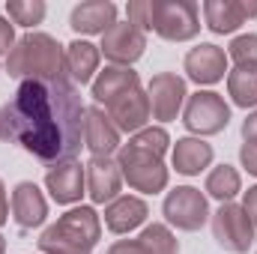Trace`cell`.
I'll return each mask as SVG.
<instances>
[{
  "label": "cell",
  "mask_w": 257,
  "mask_h": 254,
  "mask_svg": "<svg viewBox=\"0 0 257 254\" xmlns=\"http://www.w3.org/2000/svg\"><path fill=\"white\" fill-rule=\"evenodd\" d=\"M87 105L78 87L60 78L21 81L15 96L0 105V141H9L45 165L69 162L84 147Z\"/></svg>",
  "instance_id": "obj_1"
},
{
  "label": "cell",
  "mask_w": 257,
  "mask_h": 254,
  "mask_svg": "<svg viewBox=\"0 0 257 254\" xmlns=\"http://www.w3.org/2000/svg\"><path fill=\"white\" fill-rule=\"evenodd\" d=\"M6 75L18 81H42L66 75V45L48 33H24L6 54Z\"/></svg>",
  "instance_id": "obj_2"
},
{
  "label": "cell",
  "mask_w": 257,
  "mask_h": 254,
  "mask_svg": "<svg viewBox=\"0 0 257 254\" xmlns=\"http://www.w3.org/2000/svg\"><path fill=\"white\" fill-rule=\"evenodd\" d=\"M102 236V218L93 206H75L63 212L36 239L42 254H93Z\"/></svg>",
  "instance_id": "obj_3"
},
{
  "label": "cell",
  "mask_w": 257,
  "mask_h": 254,
  "mask_svg": "<svg viewBox=\"0 0 257 254\" xmlns=\"http://www.w3.org/2000/svg\"><path fill=\"white\" fill-rule=\"evenodd\" d=\"M117 165H120V174L128 186L141 194H159V191L168 189V168L162 162V156H153L135 144H123L117 150Z\"/></svg>",
  "instance_id": "obj_4"
},
{
  "label": "cell",
  "mask_w": 257,
  "mask_h": 254,
  "mask_svg": "<svg viewBox=\"0 0 257 254\" xmlns=\"http://www.w3.org/2000/svg\"><path fill=\"white\" fill-rule=\"evenodd\" d=\"M153 33L165 42H192L200 33V9L192 0H153Z\"/></svg>",
  "instance_id": "obj_5"
},
{
  "label": "cell",
  "mask_w": 257,
  "mask_h": 254,
  "mask_svg": "<svg viewBox=\"0 0 257 254\" xmlns=\"http://www.w3.org/2000/svg\"><path fill=\"white\" fill-rule=\"evenodd\" d=\"M230 123V105L215 90H197L186 99L183 108V126L197 138H209L224 132Z\"/></svg>",
  "instance_id": "obj_6"
},
{
  "label": "cell",
  "mask_w": 257,
  "mask_h": 254,
  "mask_svg": "<svg viewBox=\"0 0 257 254\" xmlns=\"http://www.w3.org/2000/svg\"><path fill=\"white\" fill-rule=\"evenodd\" d=\"M212 224V236L215 242L230 254H245L254 245V221L248 218V212L242 209V203H221L215 209V215H209Z\"/></svg>",
  "instance_id": "obj_7"
},
{
  "label": "cell",
  "mask_w": 257,
  "mask_h": 254,
  "mask_svg": "<svg viewBox=\"0 0 257 254\" xmlns=\"http://www.w3.org/2000/svg\"><path fill=\"white\" fill-rule=\"evenodd\" d=\"M162 215L177 230L194 233V230H200L209 221V200H206L203 191L194 189V186H177L174 191L165 194Z\"/></svg>",
  "instance_id": "obj_8"
},
{
  "label": "cell",
  "mask_w": 257,
  "mask_h": 254,
  "mask_svg": "<svg viewBox=\"0 0 257 254\" xmlns=\"http://www.w3.org/2000/svg\"><path fill=\"white\" fill-rule=\"evenodd\" d=\"M147 96H150V111L153 120L159 123H171L183 114L189 90H186V78H180L177 72H159L150 78L147 84Z\"/></svg>",
  "instance_id": "obj_9"
},
{
  "label": "cell",
  "mask_w": 257,
  "mask_h": 254,
  "mask_svg": "<svg viewBox=\"0 0 257 254\" xmlns=\"http://www.w3.org/2000/svg\"><path fill=\"white\" fill-rule=\"evenodd\" d=\"M99 51L105 54V60L111 66H128L132 69V63H138L147 51V33L128 21H117L111 30L102 33Z\"/></svg>",
  "instance_id": "obj_10"
},
{
  "label": "cell",
  "mask_w": 257,
  "mask_h": 254,
  "mask_svg": "<svg viewBox=\"0 0 257 254\" xmlns=\"http://www.w3.org/2000/svg\"><path fill=\"white\" fill-rule=\"evenodd\" d=\"M84 177H87V194L93 203H111L120 197L123 189V174L114 156H90V162L84 165Z\"/></svg>",
  "instance_id": "obj_11"
},
{
  "label": "cell",
  "mask_w": 257,
  "mask_h": 254,
  "mask_svg": "<svg viewBox=\"0 0 257 254\" xmlns=\"http://www.w3.org/2000/svg\"><path fill=\"white\" fill-rule=\"evenodd\" d=\"M186 75L192 78L194 84L200 87H209V84H218L224 75H227V51L212 45V42H200L197 48H192L183 60Z\"/></svg>",
  "instance_id": "obj_12"
},
{
  "label": "cell",
  "mask_w": 257,
  "mask_h": 254,
  "mask_svg": "<svg viewBox=\"0 0 257 254\" xmlns=\"http://www.w3.org/2000/svg\"><path fill=\"white\" fill-rule=\"evenodd\" d=\"M45 189L51 191V197L60 206H72L84 197L87 189V177H84V165L69 159V162H57L45 171Z\"/></svg>",
  "instance_id": "obj_13"
},
{
  "label": "cell",
  "mask_w": 257,
  "mask_h": 254,
  "mask_svg": "<svg viewBox=\"0 0 257 254\" xmlns=\"http://www.w3.org/2000/svg\"><path fill=\"white\" fill-rule=\"evenodd\" d=\"M257 15V3H245V0H206L203 3V18L206 27L215 36H227L236 33L248 18Z\"/></svg>",
  "instance_id": "obj_14"
},
{
  "label": "cell",
  "mask_w": 257,
  "mask_h": 254,
  "mask_svg": "<svg viewBox=\"0 0 257 254\" xmlns=\"http://www.w3.org/2000/svg\"><path fill=\"white\" fill-rule=\"evenodd\" d=\"M108 117L111 123L120 129V135H138L141 129H147V123L153 120V111H150V96L147 90H128L126 96H120L117 102L108 105Z\"/></svg>",
  "instance_id": "obj_15"
},
{
  "label": "cell",
  "mask_w": 257,
  "mask_h": 254,
  "mask_svg": "<svg viewBox=\"0 0 257 254\" xmlns=\"http://www.w3.org/2000/svg\"><path fill=\"white\" fill-rule=\"evenodd\" d=\"M9 209H12L15 224L24 227V230H33V227L45 224V218H48V200H45V194L39 191V186L30 183V180L18 183V186L12 189V203H9Z\"/></svg>",
  "instance_id": "obj_16"
},
{
  "label": "cell",
  "mask_w": 257,
  "mask_h": 254,
  "mask_svg": "<svg viewBox=\"0 0 257 254\" xmlns=\"http://www.w3.org/2000/svg\"><path fill=\"white\" fill-rule=\"evenodd\" d=\"M84 147L90 150V156H114L123 144H120V129L111 123L108 111H102L99 105L87 108V126H84Z\"/></svg>",
  "instance_id": "obj_17"
},
{
  "label": "cell",
  "mask_w": 257,
  "mask_h": 254,
  "mask_svg": "<svg viewBox=\"0 0 257 254\" xmlns=\"http://www.w3.org/2000/svg\"><path fill=\"white\" fill-rule=\"evenodd\" d=\"M117 24V6L111 0H84L72 9L69 27L81 36H96L105 33Z\"/></svg>",
  "instance_id": "obj_18"
},
{
  "label": "cell",
  "mask_w": 257,
  "mask_h": 254,
  "mask_svg": "<svg viewBox=\"0 0 257 254\" xmlns=\"http://www.w3.org/2000/svg\"><path fill=\"white\" fill-rule=\"evenodd\" d=\"M147 215H150V206H147L144 197H138V194H120L117 200H111L105 206V227L111 233L123 236V233H132L135 227H141L147 221Z\"/></svg>",
  "instance_id": "obj_19"
},
{
  "label": "cell",
  "mask_w": 257,
  "mask_h": 254,
  "mask_svg": "<svg viewBox=\"0 0 257 254\" xmlns=\"http://www.w3.org/2000/svg\"><path fill=\"white\" fill-rule=\"evenodd\" d=\"M141 87V75L128 66H105V72H99L93 78V99L96 105H111L120 96H126L128 90Z\"/></svg>",
  "instance_id": "obj_20"
},
{
  "label": "cell",
  "mask_w": 257,
  "mask_h": 254,
  "mask_svg": "<svg viewBox=\"0 0 257 254\" xmlns=\"http://www.w3.org/2000/svg\"><path fill=\"white\" fill-rule=\"evenodd\" d=\"M212 144H206L203 138H180L174 144L171 162L177 168V174L183 177H197L200 171H206L212 165Z\"/></svg>",
  "instance_id": "obj_21"
},
{
  "label": "cell",
  "mask_w": 257,
  "mask_h": 254,
  "mask_svg": "<svg viewBox=\"0 0 257 254\" xmlns=\"http://www.w3.org/2000/svg\"><path fill=\"white\" fill-rule=\"evenodd\" d=\"M99 57H102V51L93 42H87V39L69 42L66 45V78L72 84H81V87L90 84L96 69H99Z\"/></svg>",
  "instance_id": "obj_22"
},
{
  "label": "cell",
  "mask_w": 257,
  "mask_h": 254,
  "mask_svg": "<svg viewBox=\"0 0 257 254\" xmlns=\"http://www.w3.org/2000/svg\"><path fill=\"white\" fill-rule=\"evenodd\" d=\"M203 189H206L209 197H215L218 203H230L242 191V177H239V171L233 165H218V168H212L206 174Z\"/></svg>",
  "instance_id": "obj_23"
},
{
  "label": "cell",
  "mask_w": 257,
  "mask_h": 254,
  "mask_svg": "<svg viewBox=\"0 0 257 254\" xmlns=\"http://www.w3.org/2000/svg\"><path fill=\"white\" fill-rule=\"evenodd\" d=\"M227 96L236 108H254L257 105V69H233L227 72Z\"/></svg>",
  "instance_id": "obj_24"
},
{
  "label": "cell",
  "mask_w": 257,
  "mask_h": 254,
  "mask_svg": "<svg viewBox=\"0 0 257 254\" xmlns=\"http://www.w3.org/2000/svg\"><path fill=\"white\" fill-rule=\"evenodd\" d=\"M138 242H141L150 254H180V239L171 233L168 224H159V221L147 224V227L141 230Z\"/></svg>",
  "instance_id": "obj_25"
},
{
  "label": "cell",
  "mask_w": 257,
  "mask_h": 254,
  "mask_svg": "<svg viewBox=\"0 0 257 254\" xmlns=\"http://www.w3.org/2000/svg\"><path fill=\"white\" fill-rule=\"evenodd\" d=\"M6 12H9V21H12V24L36 27V24L45 21L48 6H45L42 0H6Z\"/></svg>",
  "instance_id": "obj_26"
},
{
  "label": "cell",
  "mask_w": 257,
  "mask_h": 254,
  "mask_svg": "<svg viewBox=\"0 0 257 254\" xmlns=\"http://www.w3.org/2000/svg\"><path fill=\"white\" fill-rule=\"evenodd\" d=\"M227 60L236 69H257V33H242L227 45Z\"/></svg>",
  "instance_id": "obj_27"
},
{
  "label": "cell",
  "mask_w": 257,
  "mask_h": 254,
  "mask_svg": "<svg viewBox=\"0 0 257 254\" xmlns=\"http://www.w3.org/2000/svg\"><path fill=\"white\" fill-rule=\"evenodd\" d=\"M128 144H135V147H141V150H147L153 156H165L168 147H171V135L165 132V126H147L138 135H132Z\"/></svg>",
  "instance_id": "obj_28"
},
{
  "label": "cell",
  "mask_w": 257,
  "mask_h": 254,
  "mask_svg": "<svg viewBox=\"0 0 257 254\" xmlns=\"http://www.w3.org/2000/svg\"><path fill=\"white\" fill-rule=\"evenodd\" d=\"M128 24H135L138 30H153V0H132L126 6Z\"/></svg>",
  "instance_id": "obj_29"
},
{
  "label": "cell",
  "mask_w": 257,
  "mask_h": 254,
  "mask_svg": "<svg viewBox=\"0 0 257 254\" xmlns=\"http://www.w3.org/2000/svg\"><path fill=\"white\" fill-rule=\"evenodd\" d=\"M15 42H18L15 39V24L0 15V54H9L15 48Z\"/></svg>",
  "instance_id": "obj_30"
},
{
  "label": "cell",
  "mask_w": 257,
  "mask_h": 254,
  "mask_svg": "<svg viewBox=\"0 0 257 254\" xmlns=\"http://www.w3.org/2000/svg\"><path fill=\"white\" fill-rule=\"evenodd\" d=\"M239 165H242L251 177H257V144H242V147H239Z\"/></svg>",
  "instance_id": "obj_31"
},
{
  "label": "cell",
  "mask_w": 257,
  "mask_h": 254,
  "mask_svg": "<svg viewBox=\"0 0 257 254\" xmlns=\"http://www.w3.org/2000/svg\"><path fill=\"white\" fill-rule=\"evenodd\" d=\"M108 254H150L138 239H117L111 248H108Z\"/></svg>",
  "instance_id": "obj_32"
},
{
  "label": "cell",
  "mask_w": 257,
  "mask_h": 254,
  "mask_svg": "<svg viewBox=\"0 0 257 254\" xmlns=\"http://www.w3.org/2000/svg\"><path fill=\"white\" fill-rule=\"evenodd\" d=\"M242 141L245 144H257V111H251L242 120Z\"/></svg>",
  "instance_id": "obj_33"
},
{
  "label": "cell",
  "mask_w": 257,
  "mask_h": 254,
  "mask_svg": "<svg viewBox=\"0 0 257 254\" xmlns=\"http://www.w3.org/2000/svg\"><path fill=\"white\" fill-rule=\"evenodd\" d=\"M242 209L248 212V218L254 221V227H257V186H251V189L242 194Z\"/></svg>",
  "instance_id": "obj_34"
},
{
  "label": "cell",
  "mask_w": 257,
  "mask_h": 254,
  "mask_svg": "<svg viewBox=\"0 0 257 254\" xmlns=\"http://www.w3.org/2000/svg\"><path fill=\"white\" fill-rule=\"evenodd\" d=\"M9 221V197H6V186L0 180V227Z\"/></svg>",
  "instance_id": "obj_35"
},
{
  "label": "cell",
  "mask_w": 257,
  "mask_h": 254,
  "mask_svg": "<svg viewBox=\"0 0 257 254\" xmlns=\"http://www.w3.org/2000/svg\"><path fill=\"white\" fill-rule=\"evenodd\" d=\"M0 254H6V239L0 236Z\"/></svg>",
  "instance_id": "obj_36"
},
{
  "label": "cell",
  "mask_w": 257,
  "mask_h": 254,
  "mask_svg": "<svg viewBox=\"0 0 257 254\" xmlns=\"http://www.w3.org/2000/svg\"><path fill=\"white\" fill-rule=\"evenodd\" d=\"M254 254H257V248H254Z\"/></svg>",
  "instance_id": "obj_37"
}]
</instances>
